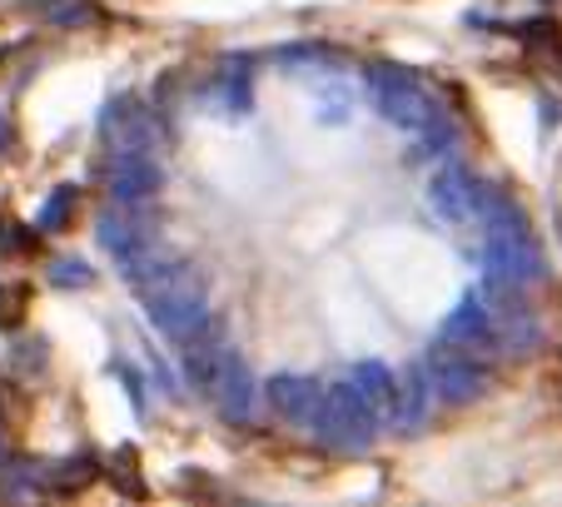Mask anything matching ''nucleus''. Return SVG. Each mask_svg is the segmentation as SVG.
I'll list each match as a JSON object with an SVG mask.
<instances>
[{
	"label": "nucleus",
	"instance_id": "f257e3e1",
	"mask_svg": "<svg viewBox=\"0 0 562 507\" xmlns=\"http://www.w3.org/2000/svg\"><path fill=\"white\" fill-rule=\"evenodd\" d=\"M139 298L149 308L155 334H165L175 349H190L200 334H210V294H204L200 274L184 264H159L149 279H139Z\"/></svg>",
	"mask_w": 562,
	"mask_h": 507
},
{
	"label": "nucleus",
	"instance_id": "f03ea898",
	"mask_svg": "<svg viewBox=\"0 0 562 507\" xmlns=\"http://www.w3.org/2000/svg\"><path fill=\"white\" fill-rule=\"evenodd\" d=\"M477 219H483V269H488L493 284H538L542 279V254L528 234V219L518 214V204L498 200V194L483 190L477 200Z\"/></svg>",
	"mask_w": 562,
	"mask_h": 507
},
{
	"label": "nucleus",
	"instance_id": "7ed1b4c3",
	"mask_svg": "<svg viewBox=\"0 0 562 507\" xmlns=\"http://www.w3.org/2000/svg\"><path fill=\"white\" fill-rule=\"evenodd\" d=\"M379 422L383 413L373 408L369 398L359 393V383H329V388L318 393V408H314V428L318 438L329 448H344V453H359V448H369L373 438H379Z\"/></svg>",
	"mask_w": 562,
	"mask_h": 507
},
{
	"label": "nucleus",
	"instance_id": "20e7f679",
	"mask_svg": "<svg viewBox=\"0 0 562 507\" xmlns=\"http://www.w3.org/2000/svg\"><path fill=\"white\" fill-rule=\"evenodd\" d=\"M363 84H369L373 110H379L389 125H398V129L424 135V129L443 115V110H438V100H434V90H428L414 70H398V65H373V70L363 75Z\"/></svg>",
	"mask_w": 562,
	"mask_h": 507
},
{
	"label": "nucleus",
	"instance_id": "39448f33",
	"mask_svg": "<svg viewBox=\"0 0 562 507\" xmlns=\"http://www.w3.org/2000/svg\"><path fill=\"white\" fill-rule=\"evenodd\" d=\"M477 200H483V184H477L473 174H463L458 165H443L434 180H428V210L443 224H453V229L477 224Z\"/></svg>",
	"mask_w": 562,
	"mask_h": 507
},
{
	"label": "nucleus",
	"instance_id": "423d86ee",
	"mask_svg": "<svg viewBox=\"0 0 562 507\" xmlns=\"http://www.w3.org/2000/svg\"><path fill=\"white\" fill-rule=\"evenodd\" d=\"M438 343H448V349H458V353H473V359L498 343V328H493V314H488V304H483V294L458 298V308L443 318V328H438Z\"/></svg>",
	"mask_w": 562,
	"mask_h": 507
},
{
	"label": "nucleus",
	"instance_id": "0eeeda50",
	"mask_svg": "<svg viewBox=\"0 0 562 507\" xmlns=\"http://www.w3.org/2000/svg\"><path fill=\"white\" fill-rule=\"evenodd\" d=\"M165 190V169H159V159L149 155V149H130V155H115V165H110V194H115L120 204H149L155 194Z\"/></svg>",
	"mask_w": 562,
	"mask_h": 507
},
{
	"label": "nucleus",
	"instance_id": "6e6552de",
	"mask_svg": "<svg viewBox=\"0 0 562 507\" xmlns=\"http://www.w3.org/2000/svg\"><path fill=\"white\" fill-rule=\"evenodd\" d=\"M428 383H434V393H443L448 403H468L483 393V369L473 363V353H458L448 349V343H438L434 359H428Z\"/></svg>",
	"mask_w": 562,
	"mask_h": 507
},
{
	"label": "nucleus",
	"instance_id": "1a4fd4ad",
	"mask_svg": "<svg viewBox=\"0 0 562 507\" xmlns=\"http://www.w3.org/2000/svg\"><path fill=\"white\" fill-rule=\"evenodd\" d=\"M210 403L224 413L229 422H249V413H255V379H249V369L239 363V353L229 359V369L220 373V383H214Z\"/></svg>",
	"mask_w": 562,
	"mask_h": 507
},
{
	"label": "nucleus",
	"instance_id": "9d476101",
	"mask_svg": "<svg viewBox=\"0 0 562 507\" xmlns=\"http://www.w3.org/2000/svg\"><path fill=\"white\" fill-rule=\"evenodd\" d=\"M318 383L314 379H299V373H279L274 383H269V403H274V413L279 418H289V422H314V408H318Z\"/></svg>",
	"mask_w": 562,
	"mask_h": 507
},
{
	"label": "nucleus",
	"instance_id": "9b49d317",
	"mask_svg": "<svg viewBox=\"0 0 562 507\" xmlns=\"http://www.w3.org/2000/svg\"><path fill=\"white\" fill-rule=\"evenodd\" d=\"M105 139L115 145V155H130V149H149L155 145V125H149V115L139 105H110L105 115Z\"/></svg>",
	"mask_w": 562,
	"mask_h": 507
},
{
	"label": "nucleus",
	"instance_id": "f8f14e48",
	"mask_svg": "<svg viewBox=\"0 0 562 507\" xmlns=\"http://www.w3.org/2000/svg\"><path fill=\"white\" fill-rule=\"evenodd\" d=\"M353 383H359V393L383 413V418H393V408H398V379H393V369H383L379 359H369L353 369Z\"/></svg>",
	"mask_w": 562,
	"mask_h": 507
},
{
	"label": "nucleus",
	"instance_id": "ddd939ff",
	"mask_svg": "<svg viewBox=\"0 0 562 507\" xmlns=\"http://www.w3.org/2000/svg\"><path fill=\"white\" fill-rule=\"evenodd\" d=\"M424 403H428V373L414 369L408 379H398V408H393V418L408 428V422L424 418Z\"/></svg>",
	"mask_w": 562,
	"mask_h": 507
},
{
	"label": "nucleus",
	"instance_id": "4468645a",
	"mask_svg": "<svg viewBox=\"0 0 562 507\" xmlns=\"http://www.w3.org/2000/svg\"><path fill=\"white\" fill-rule=\"evenodd\" d=\"M75 204H80V190H75V184H60V190L41 204V234H60L65 224H70Z\"/></svg>",
	"mask_w": 562,
	"mask_h": 507
},
{
	"label": "nucleus",
	"instance_id": "2eb2a0df",
	"mask_svg": "<svg viewBox=\"0 0 562 507\" xmlns=\"http://www.w3.org/2000/svg\"><path fill=\"white\" fill-rule=\"evenodd\" d=\"M50 284H65V289H75V284H90V269L80 264V259H60V264L50 269Z\"/></svg>",
	"mask_w": 562,
	"mask_h": 507
},
{
	"label": "nucleus",
	"instance_id": "dca6fc26",
	"mask_svg": "<svg viewBox=\"0 0 562 507\" xmlns=\"http://www.w3.org/2000/svg\"><path fill=\"white\" fill-rule=\"evenodd\" d=\"M0 149H11V125H5V110H0Z\"/></svg>",
	"mask_w": 562,
	"mask_h": 507
}]
</instances>
